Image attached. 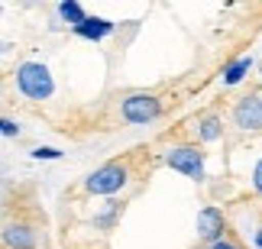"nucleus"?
Here are the masks:
<instances>
[{"instance_id": "f257e3e1", "label": "nucleus", "mask_w": 262, "mask_h": 249, "mask_svg": "<svg viewBox=\"0 0 262 249\" xmlns=\"http://www.w3.org/2000/svg\"><path fill=\"white\" fill-rule=\"evenodd\" d=\"M16 84L29 101H46L52 97L55 91V81H52V72L42 65V62H23L16 68Z\"/></svg>"}, {"instance_id": "f03ea898", "label": "nucleus", "mask_w": 262, "mask_h": 249, "mask_svg": "<svg viewBox=\"0 0 262 249\" xmlns=\"http://www.w3.org/2000/svg\"><path fill=\"white\" fill-rule=\"evenodd\" d=\"M126 182H129L126 162H107L84 178V191L88 194H117Z\"/></svg>"}, {"instance_id": "7ed1b4c3", "label": "nucleus", "mask_w": 262, "mask_h": 249, "mask_svg": "<svg viewBox=\"0 0 262 249\" xmlns=\"http://www.w3.org/2000/svg\"><path fill=\"white\" fill-rule=\"evenodd\" d=\"M162 114V101L156 94H129L120 101V117L126 123H152Z\"/></svg>"}, {"instance_id": "20e7f679", "label": "nucleus", "mask_w": 262, "mask_h": 249, "mask_svg": "<svg viewBox=\"0 0 262 249\" xmlns=\"http://www.w3.org/2000/svg\"><path fill=\"white\" fill-rule=\"evenodd\" d=\"M165 165L172 168V172H181V175L194 178V182L204 178V155H201L198 146H175L172 152L165 155Z\"/></svg>"}, {"instance_id": "39448f33", "label": "nucleus", "mask_w": 262, "mask_h": 249, "mask_svg": "<svg viewBox=\"0 0 262 249\" xmlns=\"http://www.w3.org/2000/svg\"><path fill=\"white\" fill-rule=\"evenodd\" d=\"M233 123L246 133H259L262 129V97L259 94H249L243 101H236L233 107Z\"/></svg>"}, {"instance_id": "423d86ee", "label": "nucleus", "mask_w": 262, "mask_h": 249, "mask_svg": "<svg viewBox=\"0 0 262 249\" xmlns=\"http://www.w3.org/2000/svg\"><path fill=\"white\" fill-rule=\"evenodd\" d=\"M224 230H227V223H224V214L217 207H204L198 214V236L201 240L217 243V240H224Z\"/></svg>"}, {"instance_id": "0eeeda50", "label": "nucleus", "mask_w": 262, "mask_h": 249, "mask_svg": "<svg viewBox=\"0 0 262 249\" xmlns=\"http://www.w3.org/2000/svg\"><path fill=\"white\" fill-rule=\"evenodd\" d=\"M4 243L10 246V249H36V230L29 223H23V220H10V223H4Z\"/></svg>"}, {"instance_id": "6e6552de", "label": "nucleus", "mask_w": 262, "mask_h": 249, "mask_svg": "<svg viewBox=\"0 0 262 249\" xmlns=\"http://www.w3.org/2000/svg\"><path fill=\"white\" fill-rule=\"evenodd\" d=\"M110 29H114V23H107V19H97V16H84L81 23L75 26V33L78 36H84V39H104Z\"/></svg>"}, {"instance_id": "1a4fd4ad", "label": "nucleus", "mask_w": 262, "mask_h": 249, "mask_svg": "<svg viewBox=\"0 0 262 249\" xmlns=\"http://www.w3.org/2000/svg\"><path fill=\"white\" fill-rule=\"evenodd\" d=\"M220 133H224V123H220L217 114L204 117V120L198 123V139L201 143H214V139H220Z\"/></svg>"}, {"instance_id": "9d476101", "label": "nucleus", "mask_w": 262, "mask_h": 249, "mask_svg": "<svg viewBox=\"0 0 262 249\" xmlns=\"http://www.w3.org/2000/svg\"><path fill=\"white\" fill-rule=\"evenodd\" d=\"M246 72H249V58H239V62H233V65L227 68L224 81H227V84H239V81H243V75H246Z\"/></svg>"}, {"instance_id": "9b49d317", "label": "nucleus", "mask_w": 262, "mask_h": 249, "mask_svg": "<svg viewBox=\"0 0 262 249\" xmlns=\"http://www.w3.org/2000/svg\"><path fill=\"white\" fill-rule=\"evenodd\" d=\"M58 13H62V16H65L72 26H78V23H81V19L88 16V13H84V10L78 7V4H62V7H58Z\"/></svg>"}, {"instance_id": "f8f14e48", "label": "nucleus", "mask_w": 262, "mask_h": 249, "mask_svg": "<svg viewBox=\"0 0 262 249\" xmlns=\"http://www.w3.org/2000/svg\"><path fill=\"white\" fill-rule=\"evenodd\" d=\"M0 133H4V136H16L19 129H16V123H13V120H4V117H0Z\"/></svg>"}, {"instance_id": "ddd939ff", "label": "nucleus", "mask_w": 262, "mask_h": 249, "mask_svg": "<svg viewBox=\"0 0 262 249\" xmlns=\"http://www.w3.org/2000/svg\"><path fill=\"white\" fill-rule=\"evenodd\" d=\"M58 149H33V159H58Z\"/></svg>"}, {"instance_id": "4468645a", "label": "nucleus", "mask_w": 262, "mask_h": 249, "mask_svg": "<svg viewBox=\"0 0 262 249\" xmlns=\"http://www.w3.org/2000/svg\"><path fill=\"white\" fill-rule=\"evenodd\" d=\"M253 188H256V191L262 194V159H259V162H256V168H253Z\"/></svg>"}, {"instance_id": "2eb2a0df", "label": "nucleus", "mask_w": 262, "mask_h": 249, "mask_svg": "<svg viewBox=\"0 0 262 249\" xmlns=\"http://www.w3.org/2000/svg\"><path fill=\"white\" fill-rule=\"evenodd\" d=\"M210 249H243V246H239V243H233V240H227V236H224V240L210 243Z\"/></svg>"}, {"instance_id": "dca6fc26", "label": "nucleus", "mask_w": 262, "mask_h": 249, "mask_svg": "<svg viewBox=\"0 0 262 249\" xmlns=\"http://www.w3.org/2000/svg\"><path fill=\"white\" fill-rule=\"evenodd\" d=\"M0 13H4V10H0Z\"/></svg>"}]
</instances>
